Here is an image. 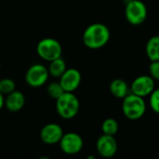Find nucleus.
I'll return each instance as SVG.
<instances>
[{
  "label": "nucleus",
  "mask_w": 159,
  "mask_h": 159,
  "mask_svg": "<svg viewBox=\"0 0 159 159\" xmlns=\"http://www.w3.org/2000/svg\"><path fill=\"white\" fill-rule=\"evenodd\" d=\"M111 33L109 28L103 23H92L89 25L82 36L84 45L89 49H100L110 40Z\"/></svg>",
  "instance_id": "f257e3e1"
},
{
  "label": "nucleus",
  "mask_w": 159,
  "mask_h": 159,
  "mask_svg": "<svg viewBox=\"0 0 159 159\" xmlns=\"http://www.w3.org/2000/svg\"><path fill=\"white\" fill-rule=\"evenodd\" d=\"M80 102L73 92H64L56 99L57 114L63 119H72L79 112Z\"/></svg>",
  "instance_id": "f03ea898"
},
{
  "label": "nucleus",
  "mask_w": 159,
  "mask_h": 159,
  "mask_svg": "<svg viewBox=\"0 0 159 159\" xmlns=\"http://www.w3.org/2000/svg\"><path fill=\"white\" fill-rule=\"evenodd\" d=\"M146 103L143 97L129 93L122 102V112L129 120H138L142 118L146 112Z\"/></svg>",
  "instance_id": "7ed1b4c3"
},
{
  "label": "nucleus",
  "mask_w": 159,
  "mask_h": 159,
  "mask_svg": "<svg viewBox=\"0 0 159 159\" xmlns=\"http://www.w3.org/2000/svg\"><path fill=\"white\" fill-rule=\"evenodd\" d=\"M147 7L141 0H129L126 4L125 17L127 20L135 26L143 24L147 19Z\"/></svg>",
  "instance_id": "20e7f679"
},
{
  "label": "nucleus",
  "mask_w": 159,
  "mask_h": 159,
  "mask_svg": "<svg viewBox=\"0 0 159 159\" xmlns=\"http://www.w3.org/2000/svg\"><path fill=\"white\" fill-rule=\"evenodd\" d=\"M36 52L41 59L50 62L51 61L61 57L62 48L58 40L47 37L38 42L36 46Z\"/></svg>",
  "instance_id": "39448f33"
},
{
  "label": "nucleus",
  "mask_w": 159,
  "mask_h": 159,
  "mask_svg": "<svg viewBox=\"0 0 159 159\" xmlns=\"http://www.w3.org/2000/svg\"><path fill=\"white\" fill-rule=\"evenodd\" d=\"M49 76L48 68L43 64H34L28 68L25 74V82L32 88H40L44 86Z\"/></svg>",
  "instance_id": "423d86ee"
},
{
  "label": "nucleus",
  "mask_w": 159,
  "mask_h": 159,
  "mask_svg": "<svg viewBox=\"0 0 159 159\" xmlns=\"http://www.w3.org/2000/svg\"><path fill=\"white\" fill-rule=\"evenodd\" d=\"M59 143L61 151L68 156H74L80 153L84 146L82 137L75 132L63 133Z\"/></svg>",
  "instance_id": "0eeeda50"
},
{
  "label": "nucleus",
  "mask_w": 159,
  "mask_h": 159,
  "mask_svg": "<svg viewBox=\"0 0 159 159\" xmlns=\"http://www.w3.org/2000/svg\"><path fill=\"white\" fill-rule=\"evenodd\" d=\"M155 87V79L150 75H143L136 77L132 81L130 85V92L144 98L149 96L153 92V90L156 89Z\"/></svg>",
  "instance_id": "6e6552de"
},
{
  "label": "nucleus",
  "mask_w": 159,
  "mask_h": 159,
  "mask_svg": "<svg viewBox=\"0 0 159 159\" xmlns=\"http://www.w3.org/2000/svg\"><path fill=\"white\" fill-rule=\"evenodd\" d=\"M96 149L101 157L104 158L113 157L117 152V141L115 136L102 133L96 142Z\"/></svg>",
  "instance_id": "1a4fd4ad"
},
{
  "label": "nucleus",
  "mask_w": 159,
  "mask_h": 159,
  "mask_svg": "<svg viewBox=\"0 0 159 159\" xmlns=\"http://www.w3.org/2000/svg\"><path fill=\"white\" fill-rule=\"evenodd\" d=\"M82 76L80 72L75 68L66 69L60 77V83L66 92H74L81 84Z\"/></svg>",
  "instance_id": "9d476101"
},
{
  "label": "nucleus",
  "mask_w": 159,
  "mask_h": 159,
  "mask_svg": "<svg viewBox=\"0 0 159 159\" xmlns=\"http://www.w3.org/2000/svg\"><path fill=\"white\" fill-rule=\"evenodd\" d=\"M63 135L62 128L56 123H49L45 125L40 131L41 141L48 145L59 143Z\"/></svg>",
  "instance_id": "9b49d317"
},
{
  "label": "nucleus",
  "mask_w": 159,
  "mask_h": 159,
  "mask_svg": "<svg viewBox=\"0 0 159 159\" xmlns=\"http://www.w3.org/2000/svg\"><path fill=\"white\" fill-rule=\"evenodd\" d=\"M25 104V97L22 92L20 90H13L9 94L7 95L5 99V106L6 108L12 113L19 112L23 108Z\"/></svg>",
  "instance_id": "f8f14e48"
},
{
  "label": "nucleus",
  "mask_w": 159,
  "mask_h": 159,
  "mask_svg": "<svg viewBox=\"0 0 159 159\" xmlns=\"http://www.w3.org/2000/svg\"><path fill=\"white\" fill-rule=\"evenodd\" d=\"M109 89L111 94L117 99H124L129 93L130 90L128 83L121 78L114 79L110 83Z\"/></svg>",
  "instance_id": "ddd939ff"
},
{
  "label": "nucleus",
  "mask_w": 159,
  "mask_h": 159,
  "mask_svg": "<svg viewBox=\"0 0 159 159\" xmlns=\"http://www.w3.org/2000/svg\"><path fill=\"white\" fill-rule=\"evenodd\" d=\"M145 52L151 61H159V35H154L146 43Z\"/></svg>",
  "instance_id": "4468645a"
},
{
  "label": "nucleus",
  "mask_w": 159,
  "mask_h": 159,
  "mask_svg": "<svg viewBox=\"0 0 159 159\" xmlns=\"http://www.w3.org/2000/svg\"><path fill=\"white\" fill-rule=\"evenodd\" d=\"M66 69L67 68H66L65 61L61 57L51 61L49 63V66L48 68L49 75H51L55 78H60L62 75V74L65 72Z\"/></svg>",
  "instance_id": "2eb2a0df"
},
{
  "label": "nucleus",
  "mask_w": 159,
  "mask_h": 159,
  "mask_svg": "<svg viewBox=\"0 0 159 159\" xmlns=\"http://www.w3.org/2000/svg\"><path fill=\"white\" fill-rule=\"evenodd\" d=\"M118 129H119V125L115 118L112 117L106 118L102 124V130L103 134L115 136L118 132Z\"/></svg>",
  "instance_id": "dca6fc26"
},
{
  "label": "nucleus",
  "mask_w": 159,
  "mask_h": 159,
  "mask_svg": "<svg viewBox=\"0 0 159 159\" xmlns=\"http://www.w3.org/2000/svg\"><path fill=\"white\" fill-rule=\"evenodd\" d=\"M47 92L52 99H58L61 95H62L65 91L61 87L60 82H51L48 85Z\"/></svg>",
  "instance_id": "f3484780"
},
{
  "label": "nucleus",
  "mask_w": 159,
  "mask_h": 159,
  "mask_svg": "<svg viewBox=\"0 0 159 159\" xmlns=\"http://www.w3.org/2000/svg\"><path fill=\"white\" fill-rule=\"evenodd\" d=\"M16 89L15 82L10 78H3L0 80V92L3 95H7Z\"/></svg>",
  "instance_id": "a211bd4d"
},
{
  "label": "nucleus",
  "mask_w": 159,
  "mask_h": 159,
  "mask_svg": "<svg viewBox=\"0 0 159 159\" xmlns=\"http://www.w3.org/2000/svg\"><path fill=\"white\" fill-rule=\"evenodd\" d=\"M149 106L152 111L159 115V89H155L149 95Z\"/></svg>",
  "instance_id": "6ab92c4d"
},
{
  "label": "nucleus",
  "mask_w": 159,
  "mask_h": 159,
  "mask_svg": "<svg viewBox=\"0 0 159 159\" xmlns=\"http://www.w3.org/2000/svg\"><path fill=\"white\" fill-rule=\"evenodd\" d=\"M149 73L155 80L159 81V61H151L149 65Z\"/></svg>",
  "instance_id": "aec40b11"
},
{
  "label": "nucleus",
  "mask_w": 159,
  "mask_h": 159,
  "mask_svg": "<svg viewBox=\"0 0 159 159\" xmlns=\"http://www.w3.org/2000/svg\"><path fill=\"white\" fill-rule=\"evenodd\" d=\"M5 106V98L4 95L0 92V110Z\"/></svg>",
  "instance_id": "412c9836"
},
{
  "label": "nucleus",
  "mask_w": 159,
  "mask_h": 159,
  "mask_svg": "<svg viewBox=\"0 0 159 159\" xmlns=\"http://www.w3.org/2000/svg\"><path fill=\"white\" fill-rule=\"evenodd\" d=\"M0 68H1V61H0Z\"/></svg>",
  "instance_id": "4be33fe9"
}]
</instances>
